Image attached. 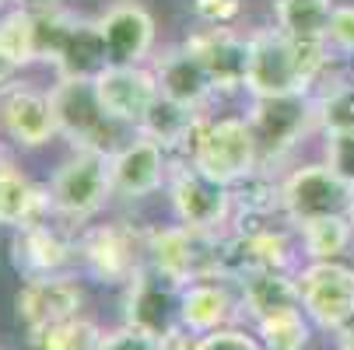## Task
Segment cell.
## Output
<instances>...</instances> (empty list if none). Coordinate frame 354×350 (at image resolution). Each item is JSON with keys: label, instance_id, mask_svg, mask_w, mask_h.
Instances as JSON below:
<instances>
[{"label": "cell", "instance_id": "obj_1", "mask_svg": "<svg viewBox=\"0 0 354 350\" xmlns=\"http://www.w3.org/2000/svg\"><path fill=\"white\" fill-rule=\"evenodd\" d=\"M245 39H249V74H245L249 98L313 91L316 84H323L330 64L337 60L326 42H295L277 25L257 28Z\"/></svg>", "mask_w": 354, "mask_h": 350}, {"label": "cell", "instance_id": "obj_2", "mask_svg": "<svg viewBox=\"0 0 354 350\" xmlns=\"http://www.w3.org/2000/svg\"><path fill=\"white\" fill-rule=\"evenodd\" d=\"M49 102H53V116H57V133L74 151L116 155L137 133L133 126L120 123L106 109L91 77H57V84L49 88Z\"/></svg>", "mask_w": 354, "mask_h": 350}, {"label": "cell", "instance_id": "obj_3", "mask_svg": "<svg viewBox=\"0 0 354 350\" xmlns=\"http://www.w3.org/2000/svg\"><path fill=\"white\" fill-rule=\"evenodd\" d=\"M39 64H49L57 77H98L109 67V49L98 18H77L64 8L35 11Z\"/></svg>", "mask_w": 354, "mask_h": 350}, {"label": "cell", "instance_id": "obj_4", "mask_svg": "<svg viewBox=\"0 0 354 350\" xmlns=\"http://www.w3.org/2000/svg\"><path fill=\"white\" fill-rule=\"evenodd\" d=\"M183 158L225 186H239L257 168H263L260 144L245 116H204Z\"/></svg>", "mask_w": 354, "mask_h": 350}, {"label": "cell", "instance_id": "obj_5", "mask_svg": "<svg viewBox=\"0 0 354 350\" xmlns=\"http://www.w3.org/2000/svg\"><path fill=\"white\" fill-rule=\"evenodd\" d=\"M46 189H49V211H53L57 221H71V224L91 221L116 196L109 155L71 151V158L60 162Z\"/></svg>", "mask_w": 354, "mask_h": 350}, {"label": "cell", "instance_id": "obj_6", "mask_svg": "<svg viewBox=\"0 0 354 350\" xmlns=\"http://www.w3.org/2000/svg\"><path fill=\"white\" fill-rule=\"evenodd\" d=\"M77 263L98 284L127 287L147 266V231L127 221L84 228L77 235Z\"/></svg>", "mask_w": 354, "mask_h": 350}, {"label": "cell", "instance_id": "obj_7", "mask_svg": "<svg viewBox=\"0 0 354 350\" xmlns=\"http://www.w3.org/2000/svg\"><path fill=\"white\" fill-rule=\"evenodd\" d=\"M252 137L260 144V162L263 168L281 162L291 147H298L316 126V98L313 91H295V95H270V98H249L245 113Z\"/></svg>", "mask_w": 354, "mask_h": 350}, {"label": "cell", "instance_id": "obj_8", "mask_svg": "<svg viewBox=\"0 0 354 350\" xmlns=\"http://www.w3.org/2000/svg\"><path fill=\"white\" fill-rule=\"evenodd\" d=\"M169 204H172L176 224H186L193 231H214V235H221L232 224V214H235L232 186L211 179L207 172H200L186 158L172 162Z\"/></svg>", "mask_w": 354, "mask_h": 350}, {"label": "cell", "instance_id": "obj_9", "mask_svg": "<svg viewBox=\"0 0 354 350\" xmlns=\"http://www.w3.org/2000/svg\"><path fill=\"white\" fill-rule=\"evenodd\" d=\"M351 193L354 186H347L326 162H309L281 179V211L291 228L319 217H347Z\"/></svg>", "mask_w": 354, "mask_h": 350}, {"label": "cell", "instance_id": "obj_10", "mask_svg": "<svg viewBox=\"0 0 354 350\" xmlns=\"http://www.w3.org/2000/svg\"><path fill=\"white\" fill-rule=\"evenodd\" d=\"M298 298L313 326L326 333H340L354 315V266L344 260L330 263H301L298 273Z\"/></svg>", "mask_w": 354, "mask_h": 350}, {"label": "cell", "instance_id": "obj_11", "mask_svg": "<svg viewBox=\"0 0 354 350\" xmlns=\"http://www.w3.org/2000/svg\"><path fill=\"white\" fill-rule=\"evenodd\" d=\"M81 309H84V287L74 273L25 280L21 291L15 294V315H18L21 329L28 333V340L81 315Z\"/></svg>", "mask_w": 354, "mask_h": 350}, {"label": "cell", "instance_id": "obj_12", "mask_svg": "<svg viewBox=\"0 0 354 350\" xmlns=\"http://www.w3.org/2000/svg\"><path fill=\"white\" fill-rule=\"evenodd\" d=\"M179 298L183 284L155 266H144L123 287V322L151 336H169L172 329H179Z\"/></svg>", "mask_w": 354, "mask_h": 350}, {"label": "cell", "instance_id": "obj_13", "mask_svg": "<svg viewBox=\"0 0 354 350\" xmlns=\"http://www.w3.org/2000/svg\"><path fill=\"white\" fill-rule=\"evenodd\" d=\"M11 263L21 280H42V277L67 273L71 263H77V238H71L57 224V217L35 221V224L15 231Z\"/></svg>", "mask_w": 354, "mask_h": 350}, {"label": "cell", "instance_id": "obj_14", "mask_svg": "<svg viewBox=\"0 0 354 350\" xmlns=\"http://www.w3.org/2000/svg\"><path fill=\"white\" fill-rule=\"evenodd\" d=\"M109 172H113V193L116 196L144 200V196H155L162 186H169L172 155L158 140L133 133L116 155H109Z\"/></svg>", "mask_w": 354, "mask_h": 350}, {"label": "cell", "instance_id": "obj_15", "mask_svg": "<svg viewBox=\"0 0 354 350\" xmlns=\"http://www.w3.org/2000/svg\"><path fill=\"white\" fill-rule=\"evenodd\" d=\"M0 133L21 151H39L57 133V116L49 91H35L28 84H8L0 91Z\"/></svg>", "mask_w": 354, "mask_h": 350}, {"label": "cell", "instance_id": "obj_16", "mask_svg": "<svg viewBox=\"0 0 354 350\" xmlns=\"http://www.w3.org/2000/svg\"><path fill=\"white\" fill-rule=\"evenodd\" d=\"M186 49H193L196 60L204 64L218 95L245 91V74H249V39L245 35H235L232 28L204 25L186 39Z\"/></svg>", "mask_w": 354, "mask_h": 350}, {"label": "cell", "instance_id": "obj_17", "mask_svg": "<svg viewBox=\"0 0 354 350\" xmlns=\"http://www.w3.org/2000/svg\"><path fill=\"white\" fill-rule=\"evenodd\" d=\"M98 28L109 49V67H140L155 49V14L137 0H116L106 14H98Z\"/></svg>", "mask_w": 354, "mask_h": 350}, {"label": "cell", "instance_id": "obj_18", "mask_svg": "<svg viewBox=\"0 0 354 350\" xmlns=\"http://www.w3.org/2000/svg\"><path fill=\"white\" fill-rule=\"evenodd\" d=\"M239 291L232 277H200L183 284L179 298V326L193 336H204L214 329H225L239 319Z\"/></svg>", "mask_w": 354, "mask_h": 350}, {"label": "cell", "instance_id": "obj_19", "mask_svg": "<svg viewBox=\"0 0 354 350\" xmlns=\"http://www.w3.org/2000/svg\"><path fill=\"white\" fill-rule=\"evenodd\" d=\"M95 88H98V95H102L106 109L133 130H140L147 109L155 106L158 95H162L158 81H155V70H147L144 64L140 67H116L113 64L95 77Z\"/></svg>", "mask_w": 354, "mask_h": 350}, {"label": "cell", "instance_id": "obj_20", "mask_svg": "<svg viewBox=\"0 0 354 350\" xmlns=\"http://www.w3.org/2000/svg\"><path fill=\"white\" fill-rule=\"evenodd\" d=\"M151 70H155L158 91L165 98H172V102H179V106H189V109L204 113V106L218 95L211 77H207V70H204V64L196 60L193 49H186V42L165 49Z\"/></svg>", "mask_w": 354, "mask_h": 350}, {"label": "cell", "instance_id": "obj_21", "mask_svg": "<svg viewBox=\"0 0 354 350\" xmlns=\"http://www.w3.org/2000/svg\"><path fill=\"white\" fill-rule=\"evenodd\" d=\"M46 217H53L49 189L35 186L8 155H0V228L18 231Z\"/></svg>", "mask_w": 354, "mask_h": 350}, {"label": "cell", "instance_id": "obj_22", "mask_svg": "<svg viewBox=\"0 0 354 350\" xmlns=\"http://www.w3.org/2000/svg\"><path fill=\"white\" fill-rule=\"evenodd\" d=\"M295 273H298V270H295ZM295 273H284V270H245L242 277H235V291H239L242 315H249L252 326H257L260 319H267V315H274V312L301 309Z\"/></svg>", "mask_w": 354, "mask_h": 350}, {"label": "cell", "instance_id": "obj_23", "mask_svg": "<svg viewBox=\"0 0 354 350\" xmlns=\"http://www.w3.org/2000/svg\"><path fill=\"white\" fill-rule=\"evenodd\" d=\"M200 119H204V113H200V109L179 106V102H172V98L158 95V102L147 109V116H144V123H140L137 133L158 140L169 155H179L183 158L189 151V140H193Z\"/></svg>", "mask_w": 354, "mask_h": 350}, {"label": "cell", "instance_id": "obj_24", "mask_svg": "<svg viewBox=\"0 0 354 350\" xmlns=\"http://www.w3.org/2000/svg\"><path fill=\"white\" fill-rule=\"evenodd\" d=\"M337 0H274V25L295 42H326Z\"/></svg>", "mask_w": 354, "mask_h": 350}, {"label": "cell", "instance_id": "obj_25", "mask_svg": "<svg viewBox=\"0 0 354 350\" xmlns=\"http://www.w3.org/2000/svg\"><path fill=\"white\" fill-rule=\"evenodd\" d=\"M298 245L306 263H330L344 260L347 249L354 245V224L351 217H319L309 224H298Z\"/></svg>", "mask_w": 354, "mask_h": 350}, {"label": "cell", "instance_id": "obj_26", "mask_svg": "<svg viewBox=\"0 0 354 350\" xmlns=\"http://www.w3.org/2000/svg\"><path fill=\"white\" fill-rule=\"evenodd\" d=\"M0 57L11 67H28L39 64V28H35V11L11 8L0 18Z\"/></svg>", "mask_w": 354, "mask_h": 350}, {"label": "cell", "instance_id": "obj_27", "mask_svg": "<svg viewBox=\"0 0 354 350\" xmlns=\"http://www.w3.org/2000/svg\"><path fill=\"white\" fill-rule=\"evenodd\" d=\"M257 336L263 350H309L313 340V319L306 309H284L257 322Z\"/></svg>", "mask_w": 354, "mask_h": 350}, {"label": "cell", "instance_id": "obj_28", "mask_svg": "<svg viewBox=\"0 0 354 350\" xmlns=\"http://www.w3.org/2000/svg\"><path fill=\"white\" fill-rule=\"evenodd\" d=\"M316 98V126L333 137V133H354V77L326 84Z\"/></svg>", "mask_w": 354, "mask_h": 350}, {"label": "cell", "instance_id": "obj_29", "mask_svg": "<svg viewBox=\"0 0 354 350\" xmlns=\"http://www.w3.org/2000/svg\"><path fill=\"white\" fill-rule=\"evenodd\" d=\"M102 340H106L102 326L84 319V315H74V319H67L53 329H46L32 343L39 350H102Z\"/></svg>", "mask_w": 354, "mask_h": 350}, {"label": "cell", "instance_id": "obj_30", "mask_svg": "<svg viewBox=\"0 0 354 350\" xmlns=\"http://www.w3.org/2000/svg\"><path fill=\"white\" fill-rule=\"evenodd\" d=\"M326 46L337 60H354V4H337L330 28H326Z\"/></svg>", "mask_w": 354, "mask_h": 350}, {"label": "cell", "instance_id": "obj_31", "mask_svg": "<svg viewBox=\"0 0 354 350\" xmlns=\"http://www.w3.org/2000/svg\"><path fill=\"white\" fill-rule=\"evenodd\" d=\"M193 350H263V343H260L257 333H249V329L225 326V329H214V333L196 336Z\"/></svg>", "mask_w": 354, "mask_h": 350}, {"label": "cell", "instance_id": "obj_32", "mask_svg": "<svg viewBox=\"0 0 354 350\" xmlns=\"http://www.w3.org/2000/svg\"><path fill=\"white\" fill-rule=\"evenodd\" d=\"M323 162H326L347 186H354V133H333V137H326Z\"/></svg>", "mask_w": 354, "mask_h": 350}, {"label": "cell", "instance_id": "obj_33", "mask_svg": "<svg viewBox=\"0 0 354 350\" xmlns=\"http://www.w3.org/2000/svg\"><path fill=\"white\" fill-rule=\"evenodd\" d=\"M193 14L200 25L232 28L242 14V0H193Z\"/></svg>", "mask_w": 354, "mask_h": 350}, {"label": "cell", "instance_id": "obj_34", "mask_svg": "<svg viewBox=\"0 0 354 350\" xmlns=\"http://www.w3.org/2000/svg\"><path fill=\"white\" fill-rule=\"evenodd\" d=\"M102 350H165V347H162V336H151V333L123 322L120 329L106 333Z\"/></svg>", "mask_w": 354, "mask_h": 350}, {"label": "cell", "instance_id": "obj_35", "mask_svg": "<svg viewBox=\"0 0 354 350\" xmlns=\"http://www.w3.org/2000/svg\"><path fill=\"white\" fill-rule=\"evenodd\" d=\"M15 8H25V11H53V8H64L60 0H11Z\"/></svg>", "mask_w": 354, "mask_h": 350}, {"label": "cell", "instance_id": "obj_36", "mask_svg": "<svg viewBox=\"0 0 354 350\" xmlns=\"http://www.w3.org/2000/svg\"><path fill=\"white\" fill-rule=\"evenodd\" d=\"M337 336H340V350H354V315H351V322Z\"/></svg>", "mask_w": 354, "mask_h": 350}, {"label": "cell", "instance_id": "obj_37", "mask_svg": "<svg viewBox=\"0 0 354 350\" xmlns=\"http://www.w3.org/2000/svg\"><path fill=\"white\" fill-rule=\"evenodd\" d=\"M347 217H351V224H354V193H351V211H347Z\"/></svg>", "mask_w": 354, "mask_h": 350}, {"label": "cell", "instance_id": "obj_38", "mask_svg": "<svg viewBox=\"0 0 354 350\" xmlns=\"http://www.w3.org/2000/svg\"><path fill=\"white\" fill-rule=\"evenodd\" d=\"M4 11H8V0H0V18H4Z\"/></svg>", "mask_w": 354, "mask_h": 350}]
</instances>
